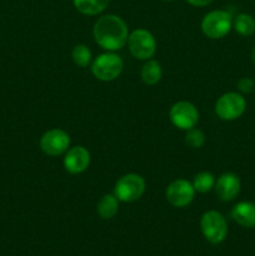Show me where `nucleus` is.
<instances>
[{
	"label": "nucleus",
	"instance_id": "obj_1",
	"mask_svg": "<svg viewBox=\"0 0 255 256\" xmlns=\"http://www.w3.org/2000/svg\"><path fill=\"white\" fill-rule=\"evenodd\" d=\"M92 34L99 46L114 52L125 46L129 38V29L126 22L122 18L118 15L108 14L98 19Z\"/></svg>",
	"mask_w": 255,
	"mask_h": 256
},
{
	"label": "nucleus",
	"instance_id": "obj_2",
	"mask_svg": "<svg viewBox=\"0 0 255 256\" xmlns=\"http://www.w3.org/2000/svg\"><path fill=\"white\" fill-rule=\"evenodd\" d=\"M200 228L205 239L212 244H220L228 235V222L224 215L219 212L210 210L202 216Z\"/></svg>",
	"mask_w": 255,
	"mask_h": 256
},
{
	"label": "nucleus",
	"instance_id": "obj_3",
	"mask_svg": "<svg viewBox=\"0 0 255 256\" xmlns=\"http://www.w3.org/2000/svg\"><path fill=\"white\" fill-rule=\"evenodd\" d=\"M232 25V14L225 10H212L208 12L202 22V30L210 39L224 38Z\"/></svg>",
	"mask_w": 255,
	"mask_h": 256
},
{
	"label": "nucleus",
	"instance_id": "obj_4",
	"mask_svg": "<svg viewBox=\"0 0 255 256\" xmlns=\"http://www.w3.org/2000/svg\"><path fill=\"white\" fill-rule=\"evenodd\" d=\"M122 68L124 62L119 55L114 52H105L92 62V72L102 82H112L122 74Z\"/></svg>",
	"mask_w": 255,
	"mask_h": 256
},
{
	"label": "nucleus",
	"instance_id": "obj_5",
	"mask_svg": "<svg viewBox=\"0 0 255 256\" xmlns=\"http://www.w3.org/2000/svg\"><path fill=\"white\" fill-rule=\"evenodd\" d=\"M144 178L138 174H126L120 178L114 188V195L119 202H132L139 200L145 192Z\"/></svg>",
	"mask_w": 255,
	"mask_h": 256
},
{
	"label": "nucleus",
	"instance_id": "obj_6",
	"mask_svg": "<svg viewBox=\"0 0 255 256\" xmlns=\"http://www.w3.org/2000/svg\"><path fill=\"white\" fill-rule=\"evenodd\" d=\"M128 45L132 56L139 60H149L156 52L154 35L146 29L134 30L128 38Z\"/></svg>",
	"mask_w": 255,
	"mask_h": 256
},
{
	"label": "nucleus",
	"instance_id": "obj_7",
	"mask_svg": "<svg viewBox=\"0 0 255 256\" xmlns=\"http://www.w3.org/2000/svg\"><path fill=\"white\" fill-rule=\"evenodd\" d=\"M246 108V102L238 92H226L218 99L215 112L222 120L232 122L242 115Z\"/></svg>",
	"mask_w": 255,
	"mask_h": 256
},
{
	"label": "nucleus",
	"instance_id": "obj_8",
	"mask_svg": "<svg viewBox=\"0 0 255 256\" xmlns=\"http://www.w3.org/2000/svg\"><path fill=\"white\" fill-rule=\"evenodd\" d=\"M169 118L172 124L182 130H189L195 128L199 122V112L189 102H178L172 106Z\"/></svg>",
	"mask_w": 255,
	"mask_h": 256
},
{
	"label": "nucleus",
	"instance_id": "obj_9",
	"mask_svg": "<svg viewBox=\"0 0 255 256\" xmlns=\"http://www.w3.org/2000/svg\"><path fill=\"white\" fill-rule=\"evenodd\" d=\"M70 136L62 129H50L40 139V148L49 156H58L69 150Z\"/></svg>",
	"mask_w": 255,
	"mask_h": 256
},
{
	"label": "nucleus",
	"instance_id": "obj_10",
	"mask_svg": "<svg viewBox=\"0 0 255 256\" xmlns=\"http://www.w3.org/2000/svg\"><path fill=\"white\" fill-rule=\"evenodd\" d=\"M195 189L192 182L184 179L174 180L166 189V199L172 206L185 208L194 200Z\"/></svg>",
	"mask_w": 255,
	"mask_h": 256
},
{
	"label": "nucleus",
	"instance_id": "obj_11",
	"mask_svg": "<svg viewBox=\"0 0 255 256\" xmlns=\"http://www.w3.org/2000/svg\"><path fill=\"white\" fill-rule=\"evenodd\" d=\"M90 164V152L84 146L70 148L64 156V168L72 174L85 172Z\"/></svg>",
	"mask_w": 255,
	"mask_h": 256
},
{
	"label": "nucleus",
	"instance_id": "obj_12",
	"mask_svg": "<svg viewBox=\"0 0 255 256\" xmlns=\"http://www.w3.org/2000/svg\"><path fill=\"white\" fill-rule=\"evenodd\" d=\"M215 192L222 202H232L239 195L240 179L232 172H225L215 182Z\"/></svg>",
	"mask_w": 255,
	"mask_h": 256
},
{
	"label": "nucleus",
	"instance_id": "obj_13",
	"mask_svg": "<svg viewBox=\"0 0 255 256\" xmlns=\"http://www.w3.org/2000/svg\"><path fill=\"white\" fill-rule=\"evenodd\" d=\"M232 218L240 226L252 229L255 228V204L250 202H242L232 210Z\"/></svg>",
	"mask_w": 255,
	"mask_h": 256
},
{
	"label": "nucleus",
	"instance_id": "obj_14",
	"mask_svg": "<svg viewBox=\"0 0 255 256\" xmlns=\"http://www.w3.org/2000/svg\"><path fill=\"white\" fill-rule=\"evenodd\" d=\"M119 210V200L114 194H105L100 198L96 205V212L99 216L104 220L112 219Z\"/></svg>",
	"mask_w": 255,
	"mask_h": 256
},
{
	"label": "nucleus",
	"instance_id": "obj_15",
	"mask_svg": "<svg viewBox=\"0 0 255 256\" xmlns=\"http://www.w3.org/2000/svg\"><path fill=\"white\" fill-rule=\"evenodd\" d=\"M110 0H72L74 6L84 15H98L104 12Z\"/></svg>",
	"mask_w": 255,
	"mask_h": 256
},
{
	"label": "nucleus",
	"instance_id": "obj_16",
	"mask_svg": "<svg viewBox=\"0 0 255 256\" xmlns=\"http://www.w3.org/2000/svg\"><path fill=\"white\" fill-rule=\"evenodd\" d=\"M142 79L146 85H155L162 76V70L156 60H148L142 68Z\"/></svg>",
	"mask_w": 255,
	"mask_h": 256
},
{
	"label": "nucleus",
	"instance_id": "obj_17",
	"mask_svg": "<svg viewBox=\"0 0 255 256\" xmlns=\"http://www.w3.org/2000/svg\"><path fill=\"white\" fill-rule=\"evenodd\" d=\"M232 25H234L235 32H239L242 36H250L255 32V19L249 14H244V12L238 14L232 22Z\"/></svg>",
	"mask_w": 255,
	"mask_h": 256
},
{
	"label": "nucleus",
	"instance_id": "obj_18",
	"mask_svg": "<svg viewBox=\"0 0 255 256\" xmlns=\"http://www.w3.org/2000/svg\"><path fill=\"white\" fill-rule=\"evenodd\" d=\"M192 184L194 186L195 192L205 194V192H209L215 186V178L212 172H202L195 175Z\"/></svg>",
	"mask_w": 255,
	"mask_h": 256
},
{
	"label": "nucleus",
	"instance_id": "obj_19",
	"mask_svg": "<svg viewBox=\"0 0 255 256\" xmlns=\"http://www.w3.org/2000/svg\"><path fill=\"white\" fill-rule=\"evenodd\" d=\"M72 58L76 65L80 68H86L92 62V52L89 48L84 44H79L72 49Z\"/></svg>",
	"mask_w": 255,
	"mask_h": 256
},
{
	"label": "nucleus",
	"instance_id": "obj_20",
	"mask_svg": "<svg viewBox=\"0 0 255 256\" xmlns=\"http://www.w3.org/2000/svg\"><path fill=\"white\" fill-rule=\"evenodd\" d=\"M185 142L189 146L194 148V149H199L204 145L205 142V135L202 130L192 128V129L186 130V135H185Z\"/></svg>",
	"mask_w": 255,
	"mask_h": 256
},
{
	"label": "nucleus",
	"instance_id": "obj_21",
	"mask_svg": "<svg viewBox=\"0 0 255 256\" xmlns=\"http://www.w3.org/2000/svg\"><path fill=\"white\" fill-rule=\"evenodd\" d=\"M238 89L242 92H250L254 89V82L250 78H242L238 82Z\"/></svg>",
	"mask_w": 255,
	"mask_h": 256
},
{
	"label": "nucleus",
	"instance_id": "obj_22",
	"mask_svg": "<svg viewBox=\"0 0 255 256\" xmlns=\"http://www.w3.org/2000/svg\"><path fill=\"white\" fill-rule=\"evenodd\" d=\"M186 2L190 5H194V6H206L212 0H186Z\"/></svg>",
	"mask_w": 255,
	"mask_h": 256
},
{
	"label": "nucleus",
	"instance_id": "obj_23",
	"mask_svg": "<svg viewBox=\"0 0 255 256\" xmlns=\"http://www.w3.org/2000/svg\"><path fill=\"white\" fill-rule=\"evenodd\" d=\"M252 62H254V64H255V46L252 48Z\"/></svg>",
	"mask_w": 255,
	"mask_h": 256
},
{
	"label": "nucleus",
	"instance_id": "obj_24",
	"mask_svg": "<svg viewBox=\"0 0 255 256\" xmlns=\"http://www.w3.org/2000/svg\"><path fill=\"white\" fill-rule=\"evenodd\" d=\"M165 2H172V0H165Z\"/></svg>",
	"mask_w": 255,
	"mask_h": 256
}]
</instances>
